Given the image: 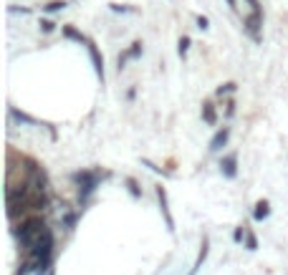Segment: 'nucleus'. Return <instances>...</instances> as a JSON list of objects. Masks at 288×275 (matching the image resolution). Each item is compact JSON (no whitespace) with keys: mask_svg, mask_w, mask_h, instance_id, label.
Masks as SVG:
<instances>
[{"mask_svg":"<svg viewBox=\"0 0 288 275\" xmlns=\"http://www.w3.org/2000/svg\"><path fill=\"white\" fill-rule=\"evenodd\" d=\"M228 139H230V127L218 129V132H215V137L210 139V151H220V149L228 144Z\"/></svg>","mask_w":288,"mask_h":275,"instance_id":"5","label":"nucleus"},{"mask_svg":"<svg viewBox=\"0 0 288 275\" xmlns=\"http://www.w3.org/2000/svg\"><path fill=\"white\" fill-rule=\"evenodd\" d=\"M51 253H53V235H51V230H46V232L38 238V243L33 245V250H30V265H33L35 270L48 268Z\"/></svg>","mask_w":288,"mask_h":275,"instance_id":"2","label":"nucleus"},{"mask_svg":"<svg viewBox=\"0 0 288 275\" xmlns=\"http://www.w3.org/2000/svg\"><path fill=\"white\" fill-rule=\"evenodd\" d=\"M233 114H235V101L230 99V101L225 104V116H228V119H230V116H233Z\"/></svg>","mask_w":288,"mask_h":275,"instance_id":"20","label":"nucleus"},{"mask_svg":"<svg viewBox=\"0 0 288 275\" xmlns=\"http://www.w3.org/2000/svg\"><path fill=\"white\" fill-rule=\"evenodd\" d=\"M73 179L81 184V187H78V194H81V200H86L89 194L96 189V184H99V177H96L94 172H76V174H73Z\"/></svg>","mask_w":288,"mask_h":275,"instance_id":"4","label":"nucleus"},{"mask_svg":"<svg viewBox=\"0 0 288 275\" xmlns=\"http://www.w3.org/2000/svg\"><path fill=\"white\" fill-rule=\"evenodd\" d=\"M197 28H200V30H208V28H210V23H208V18H205V15L197 18Z\"/></svg>","mask_w":288,"mask_h":275,"instance_id":"21","label":"nucleus"},{"mask_svg":"<svg viewBox=\"0 0 288 275\" xmlns=\"http://www.w3.org/2000/svg\"><path fill=\"white\" fill-rule=\"evenodd\" d=\"M86 48H89V56H91V63H94V71H96V76H99V81H104V58L99 56V51H96L94 43H89Z\"/></svg>","mask_w":288,"mask_h":275,"instance_id":"6","label":"nucleus"},{"mask_svg":"<svg viewBox=\"0 0 288 275\" xmlns=\"http://www.w3.org/2000/svg\"><path fill=\"white\" fill-rule=\"evenodd\" d=\"M228 5H230L233 10H238V0H228Z\"/></svg>","mask_w":288,"mask_h":275,"instance_id":"25","label":"nucleus"},{"mask_svg":"<svg viewBox=\"0 0 288 275\" xmlns=\"http://www.w3.org/2000/svg\"><path fill=\"white\" fill-rule=\"evenodd\" d=\"M129 58H139L142 56V43L137 41V43H132V48H129V53H127Z\"/></svg>","mask_w":288,"mask_h":275,"instance_id":"18","label":"nucleus"},{"mask_svg":"<svg viewBox=\"0 0 288 275\" xmlns=\"http://www.w3.org/2000/svg\"><path fill=\"white\" fill-rule=\"evenodd\" d=\"M202 119H205V124H210V127L218 124V114H215L213 101H205V104H202Z\"/></svg>","mask_w":288,"mask_h":275,"instance_id":"8","label":"nucleus"},{"mask_svg":"<svg viewBox=\"0 0 288 275\" xmlns=\"http://www.w3.org/2000/svg\"><path fill=\"white\" fill-rule=\"evenodd\" d=\"M256 248H258L256 238H253V235H248V250H256Z\"/></svg>","mask_w":288,"mask_h":275,"instance_id":"23","label":"nucleus"},{"mask_svg":"<svg viewBox=\"0 0 288 275\" xmlns=\"http://www.w3.org/2000/svg\"><path fill=\"white\" fill-rule=\"evenodd\" d=\"M245 33H248L256 43H261V28H263V13L261 10H251V15L243 18Z\"/></svg>","mask_w":288,"mask_h":275,"instance_id":"3","label":"nucleus"},{"mask_svg":"<svg viewBox=\"0 0 288 275\" xmlns=\"http://www.w3.org/2000/svg\"><path fill=\"white\" fill-rule=\"evenodd\" d=\"M61 33H63V38H68V41H76V43H86V46L91 43L89 38H86L84 33H78L73 25H63V28H61Z\"/></svg>","mask_w":288,"mask_h":275,"instance_id":"7","label":"nucleus"},{"mask_svg":"<svg viewBox=\"0 0 288 275\" xmlns=\"http://www.w3.org/2000/svg\"><path fill=\"white\" fill-rule=\"evenodd\" d=\"M63 8H66L63 0H51V3L46 5V13H58V10H63Z\"/></svg>","mask_w":288,"mask_h":275,"instance_id":"16","label":"nucleus"},{"mask_svg":"<svg viewBox=\"0 0 288 275\" xmlns=\"http://www.w3.org/2000/svg\"><path fill=\"white\" fill-rule=\"evenodd\" d=\"M157 197H159V205H162V212H164V220H167V225H170V230H172V215H170V207H167V194H164V189L162 187H157Z\"/></svg>","mask_w":288,"mask_h":275,"instance_id":"10","label":"nucleus"},{"mask_svg":"<svg viewBox=\"0 0 288 275\" xmlns=\"http://www.w3.org/2000/svg\"><path fill=\"white\" fill-rule=\"evenodd\" d=\"M56 28V23L53 20H40V30H43V33H51Z\"/></svg>","mask_w":288,"mask_h":275,"instance_id":"19","label":"nucleus"},{"mask_svg":"<svg viewBox=\"0 0 288 275\" xmlns=\"http://www.w3.org/2000/svg\"><path fill=\"white\" fill-rule=\"evenodd\" d=\"M48 227H46V222H43V217H25L20 225H18V240H20V245L30 253L33 250V245L38 243V238L43 235Z\"/></svg>","mask_w":288,"mask_h":275,"instance_id":"1","label":"nucleus"},{"mask_svg":"<svg viewBox=\"0 0 288 275\" xmlns=\"http://www.w3.org/2000/svg\"><path fill=\"white\" fill-rule=\"evenodd\" d=\"M248 5H251V10H261V3H258V0H248Z\"/></svg>","mask_w":288,"mask_h":275,"instance_id":"24","label":"nucleus"},{"mask_svg":"<svg viewBox=\"0 0 288 275\" xmlns=\"http://www.w3.org/2000/svg\"><path fill=\"white\" fill-rule=\"evenodd\" d=\"M46 205H48V197H46V194H35V197L30 200V210H46Z\"/></svg>","mask_w":288,"mask_h":275,"instance_id":"12","label":"nucleus"},{"mask_svg":"<svg viewBox=\"0 0 288 275\" xmlns=\"http://www.w3.org/2000/svg\"><path fill=\"white\" fill-rule=\"evenodd\" d=\"M268 212H271V210H268V202L263 200V202H258V205H256V212H253V215H256V220H266V217H268Z\"/></svg>","mask_w":288,"mask_h":275,"instance_id":"13","label":"nucleus"},{"mask_svg":"<svg viewBox=\"0 0 288 275\" xmlns=\"http://www.w3.org/2000/svg\"><path fill=\"white\" fill-rule=\"evenodd\" d=\"M127 184H129V189H132V194H134V197H139V189H137V182H134V179H127Z\"/></svg>","mask_w":288,"mask_h":275,"instance_id":"22","label":"nucleus"},{"mask_svg":"<svg viewBox=\"0 0 288 275\" xmlns=\"http://www.w3.org/2000/svg\"><path fill=\"white\" fill-rule=\"evenodd\" d=\"M10 116L15 122H23V124H30V127H38V122L33 119V116H28V114H23V111H18V109H10Z\"/></svg>","mask_w":288,"mask_h":275,"instance_id":"11","label":"nucleus"},{"mask_svg":"<svg viewBox=\"0 0 288 275\" xmlns=\"http://www.w3.org/2000/svg\"><path fill=\"white\" fill-rule=\"evenodd\" d=\"M220 167H223L225 177H235V174H238V156H235V154L225 156V159L220 162Z\"/></svg>","mask_w":288,"mask_h":275,"instance_id":"9","label":"nucleus"},{"mask_svg":"<svg viewBox=\"0 0 288 275\" xmlns=\"http://www.w3.org/2000/svg\"><path fill=\"white\" fill-rule=\"evenodd\" d=\"M187 51H190V35H182V38H180V43H177V53L185 58Z\"/></svg>","mask_w":288,"mask_h":275,"instance_id":"14","label":"nucleus"},{"mask_svg":"<svg viewBox=\"0 0 288 275\" xmlns=\"http://www.w3.org/2000/svg\"><path fill=\"white\" fill-rule=\"evenodd\" d=\"M238 89V84H233V81H228V84H223V86H218V91H215V96H225V94H233Z\"/></svg>","mask_w":288,"mask_h":275,"instance_id":"15","label":"nucleus"},{"mask_svg":"<svg viewBox=\"0 0 288 275\" xmlns=\"http://www.w3.org/2000/svg\"><path fill=\"white\" fill-rule=\"evenodd\" d=\"M205 258H208V243H202V250H200V255H197V263H195V270H197V268H200V265L205 263ZM195 270H192V273H195Z\"/></svg>","mask_w":288,"mask_h":275,"instance_id":"17","label":"nucleus"}]
</instances>
